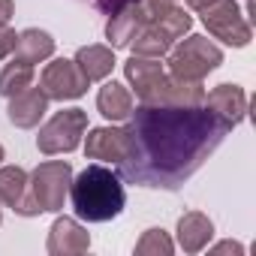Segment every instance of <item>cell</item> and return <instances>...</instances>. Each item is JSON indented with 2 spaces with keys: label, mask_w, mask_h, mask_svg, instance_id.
Here are the masks:
<instances>
[{
  "label": "cell",
  "mask_w": 256,
  "mask_h": 256,
  "mask_svg": "<svg viewBox=\"0 0 256 256\" xmlns=\"http://www.w3.org/2000/svg\"><path fill=\"white\" fill-rule=\"evenodd\" d=\"M202 106L211 108L217 118H223L229 126H238L247 114V94L238 84H217L211 94H205Z\"/></svg>",
  "instance_id": "14"
},
{
  "label": "cell",
  "mask_w": 256,
  "mask_h": 256,
  "mask_svg": "<svg viewBox=\"0 0 256 256\" xmlns=\"http://www.w3.org/2000/svg\"><path fill=\"white\" fill-rule=\"evenodd\" d=\"M84 4H90L94 10H100L102 16H114L120 6H126L130 0H84Z\"/></svg>",
  "instance_id": "23"
},
{
  "label": "cell",
  "mask_w": 256,
  "mask_h": 256,
  "mask_svg": "<svg viewBox=\"0 0 256 256\" xmlns=\"http://www.w3.org/2000/svg\"><path fill=\"white\" fill-rule=\"evenodd\" d=\"M88 78L82 76V70L76 66V60H66V58H58V60H52L46 70H42V82H40V88H42V94L48 96V100H78L84 90H88Z\"/></svg>",
  "instance_id": "9"
},
{
  "label": "cell",
  "mask_w": 256,
  "mask_h": 256,
  "mask_svg": "<svg viewBox=\"0 0 256 256\" xmlns=\"http://www.w3.org/2000/svg\"><path fill=\"white\" fill-rule=\"evenodd\" d=\"M175 250V244H172V238L163 232V229H148L142 238H139V244H136V253L139 256H169Z\"/></svg>",
  "instance_id": "21"
},
{
  "label": "cell",
  "mask_w": 256,
  "mask_h": 256,
  "mask_svg": "<svg viewBox=\"0 0 256 256\" xmlns=\"http://www.w3.org/2000/svg\"><path fill=\"white\" fill-rule=\"evenodd\" d=\"M190 24H193V18L181 6L172 4L166 12H157V16L145 18L142 30L133 36L130 48H133V54H142V58H163L190 30Z\"/></svg>",
  "instance_id": "3"
},
{
  "label": "cell",
  "mask_w": 256,
  "mask_h": 256,
  "mask_svg": "<svg viewBox=\"0 0 256 256\" xmlns=\"http://www.w3.org/2000/svg\"><path fill=\"white\" fill-rule=\"evenodd\" d=\"M72 208L88 223H106L124 211L126 193L120 178L106 166H88L72 184H70Z\"/></svg>",
  "instance_id": "2"
},
{
  "label": "cell",
  "mask_w": 256,
  "mask_h": 256,
  "mask_svg": "<svg viewBox=\"0 0 256 256\" xmlns=\"http://www.w3.org/2000/svg\"><path fill=\"white\" fill-rule=\"evenodd\" d=\"M16 40H18V34H16L6 22H0V60L10 58V54L16 52Z\"/></svg>",
  "instance_id": "22"
},
{
  "label": "cell",
  "mask_w": 256,
  "mask_h": 256,
  "mask_svg": "<svg viewBox=\"0 0 256 256\" xmlns=\"http://www.w3.org/2000/svg\"><path fill=\"white\" fill-rule=\"evenodd\" d=\"M124 72H126V82L136 88L139 102H145V106H160L163 90H166V82H169V72L163 70L160 58L133 54L130 60L124 64Z\"/></svg>",
  "instance_id": "8"
},
{
  "label": "cell",
  "mask_w": 256,
  "mask_h": 256,
  "mask_svg": "<svg viewBox=\"0 0 256 256\" xmlns=\"http://www.w3.org/2000/svg\"><path fill=\"white\" fill-rule=\"evenodd\" d=\"M148 18V6L145 0H130L126 6H120L114 16H108V24H106V36L112 42V48H126L133 42V36L142 30Z\"/></svg>",
  "instance_id": "12"
},
{
  "label": "cell",
  "mask_w": 256,
  "mask_h": 256,
  "mask_svg": "<svg viewBox=\"0 0 256 256\" xmlns=\"http://www.w3.org/2000/svg\"><path fill=\"white\" fill-rule=\"evenodd\" d=\"M0 220H4V214H0Z\"/></svg>",
  "instance_id": "28"
},
{
  "label": "cell",
  "mask_w": 256,
  "mask_h": 256,
  "mask_svg": "<svg viewBox=\"0 0 256 256\" xmlns=\"http://www.w3.org/2000/svg\"><path fill=\"white\" fill-rule=\"evenodd\" d=\"M72 184V166L66 160H48L40 163L30 175V196L40 205V211H60Z\"/></svg>",
  "instance_id": "5"
},
{
  "label": "cell",
  "mask_w": 256,
  "mask_h": 256,
  "mask_svg": "<svg viewBox=\"0 0 256 256\" xmlns=\"http://www.w3.org/2000/svg\"><path fill=\"white\" fill-rule=\"evenodd\" d=\"M214 235V223L202 214V211H187L181 220H178V244L184 253H199L208 247Z\"/></svg>",
  "instance_id": "16"
},
{
  "label": "cell",
  "mask_w": 256,
  "mask_h": 256,
  "mask_svg": "<svg viewBox=\"0 0 256 256\" xmlns=\"http://www.w3.org/2000/svg\"><path fill=\"white\" fill-rule=\"evenodd\" d=\"M130 151V133L126 126H96L88 133L84 142V154L90 160H102V163H120Z\"/></svg>",
  "instance_id": "10"
},
{
  "label": "cell",
  "mask_w": 256,
  "mask_h": 256,
  "mask_svg": "<svg viewBox=\"0 0 256 256\" xmlns=\"http://www.w3.org/2000/svg\"><path fill=\"white\" fill-rule=\"evenodd\" d=\"M46 247H48L52 256H76V253H84L90 247V235L78 220L58 217L48 229V244Z\"/></svg>",
  "instance_id": "13"
},
{
  "label": "cell",
  "mask_w": 256,
  "mask_h": 256,
  "mask_svg": "<svg viewBox=\"0 0 256 256\" xmlns=\"http://www.w3.org/2000/svg\"><path fill=\"white\" fill-rule=\"evenodd\" d=\"M0 202L10 205L12 211H18L22 217L40 214V205L30 196V178L18 166H4L0 169Z\"/></svg>",
  "instance_id": "11"
},
{
  "label": "cell",
  "mask_w": 256,
  "mask_h": 256,
  "mask_svg": "<svg viewBox=\"0 0 256 256\" xmlns=\"http://www.w3.org/2000/svg\"><path fill=\"white\" fill-rule=\"evenodd\" d=\"M16 16V4L12 0H0V22H10Z\"/></svg>",
  "instance_id": "25"
},
{
  "label": "cell",
  "mask_w": 256,
  "mask_h": 256,
  "mask_svg": "<svg viewBox=\"0 0 256 256\" xmlns=\"http://www.w3.org/2000/svg\"><path fill=\"white\" fill-rule=\"evenodd\" d=\"M232 126L205 106H145L130 112V151L120 178L139 187H181L220 148Z\"/></svg>",
  "instance_id": "1"
},
{
  "label": "cell",
  "mask_w": 256,
  "mask_h": 256,
  "mask_svg": "<svg viewBox=\"0 0 256 256\" xmlns=\"http://www.w3.org/2000/svg\"><path fill=\"white\" fill-rule=\"evenodd\" d=\"M30 84H34V64H24L18 58L6 64L4 72H0V96H16Z\"/></svg>",
  "instance_id": "20"
},
{
  "label": "cell",
  "mask_w": 256,
  "mask_h": 256,
  "mask_svg": "<svg viewBox=\"0 0 256 256\" xmlns=\"http://www.w3.org/2000/svg\"><path fill=\"white\" fill-rule=\"evenodd\" d=\"M229 250H232V253H238V256L244 253V247H241L238 241H223V244H217V247H214L211 253H229Z\"/></svg>",
  "instance_id": "24"
},
{
  "label": "cell",
  "mask_w": 256,
  "mask_h": 256,
  "mask_svg": "<svg viewBox=\"0 0 256 256\" xmlns=\"http://www.w3.org/2000/svg\"><path fill=\"white\" fill-rule=\"evenodd\" d=\"M10 120L22 130H30L42 120V114L48 112V96L42 94V88H24L22 94L10 96Z\"/></svg>",
  "instance_id": "15"
},
{
  "label": "cell",
  "mask_w": 256,
  "mask_h": 256,
  "mask_svg": "<svg viewBox=\"0 0 256 256\" xmlns=\"http://www.w3.org/2000/svg\"><path fill=\"white\" fill-rule=\"evenodd\" d=\"M0 163H4V145H0Z\"/></svg>",
  "instance_id": "27"
},
{
  "label": "cell",
  "mask_w": 256,
  "mask_h": 256,
  "mask_svg": "<svg viewBox=\"0 0 256 256\" xmlns=\"http://www.w3.org/2000/svg\"><path fill=\"white\" fill-rule=\"evenodd\" d=\"M214 4H217V0H187V6H193V10H199V12L208 10V6H214Z\"/></svg>",
  "instance_id": "26"
},
{
  "label": "cell",
  "mask_w": 256,
  "mask_h": 256,
  "mask_svg": "<svg viewBox=\"0 0 256 256\" xmlns=\"http://www.w3.org/2000/svg\"><path fill=\"white\" fill-rule=\"evenodd\" d=\"M88 130V112L82 108H64L58 112L36 136V148L42 154H70L78 148L82 136Z\"/></svg>",
  "instance_id": "6"
},
{
  "label": "cell",
  "mask_w": 256,
  "mask_h": 256,
  "mask_svg": "<svg viewBox=\"0 0 256 256\" xmlns=\"http://www.w3.org/2000/svg\"><path fill=\"white\" fill-rule=\"evenodd\" d=\"M76 66L82 70V76H84L88 82H100V78H106V76L112 72L114 54H112V48H106V46H84V48H78V54H76Z\"/></svg>",
  "instance_id": "19"
},
{
  "label": "cell",
  "mask_w": 256,
  "mask_h": 256,
  "mask_svg": "<svg viewBox=\"0 0 256 256\" xmlns=\"http://www.w3.org/2000/svg\"><path fill=\"white\" fill-rule=\"evenodd\" d=\"M52 54H54L52 34L36 30V28H28V30L18 34V40H16V58L18 60H24V64H42Z\"/></svg>",
  "instance_id": "18"
},
{
  "label": "cell",
  "mask_w": 256,
  "mask_h": 256,
  "mask_svg": "<svg viewBox=\"0 0 256 256\" xmlns=\"http://www.w3.org/2000/svg\"><path fill=\"white\" fill-rule=\"evenodd\" d=\"M202 22L208 28L211 36L223 40L226 46H235V48H244L250 42V22L244 18V12L232 4V0H217L214 6L202 10Z\"/></svg>",
  "instance_id": "7"
},
{
  "label": "cell",
  "mask_w": 256,
  "mask_h": 256,
  "mask_svg": "<svg viewBox=\"0 0 256 256\" xmlns=\"http://www.w3.org/2000/svg\"><path fill=\"white\" fill-rule=\"evenodd\" d=\"M96 108L108 120H126L133 112V94L126 90L120 82H106L96 94Z\"/></svg>",
  "instance_id": "17"
},
{
  "label": "cell",
  "mask_w": 256,
  "mask_h": 256,
  "mask_svg": "<svg viewBox=\"0 0 256 256\" xmlns=\"http://www.w3.org/2000/svg\"><path fill=\"white\" fill-rule=\"evenodd\" d=\"M169 52V76L184 82H202L211 70L223 64V52L205 36H187Z\"/></svg>",
  "instance_id": "4"
}]
</instances>
